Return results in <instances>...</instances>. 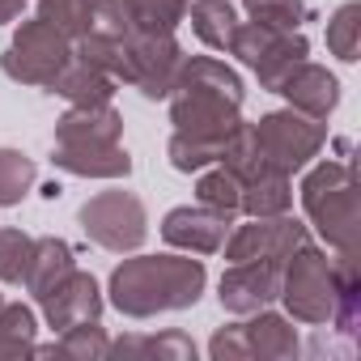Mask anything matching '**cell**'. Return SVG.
<instances>
[{
  "mask_svg": "<svg viewBox=\"0 0 361 361\" xmlns=\"http://www.w3.org/2000/svg\"><path fill=\"white\" fill-rule=\"evenodd\" d=\"M276 302L302 327H336L348 340L357 336L361 319V276L357 255H336L319 243H302L281 264V293Z\"/></svg>",
  "mask_w": 361,
  "mask_h": 361,
  "instance_id": "6da1fadb",
  "label": "cell"
},
{
  "mask_svg": "<svg viewBox=\"0 0 361 361\" xmlns=\"http://www.w3.org/2000/svg\"><path fill=\"white\" fill-rule=\"evenodd\" d=\"M209 289V268L204 259L188 251H161L145 255L132 251L115 272L106 276V306H115L123 319H157V314H178L192 310Z\"/></svg>",
  "mask_w": 361,
  "mask_h": 361,
  "instance_id": "7a4b0ae2",
  "label": "cell"
},
{
  "mask_svg": "<svg viewBox=\"0 0 361 361\" xmlns=\"http://www.w3.org/2000/svg\"><path fill=\"white\" fill-rule=\"evenodd\" d=\"M243 98H247V85H243L238 68H230L217 56H183V64L174 73V85L166 94L174 132H192V136H204L217 145H226L247 123Z\"/></svg>",
  "mask_w": 361,
  "mask_h": 361,
  "instance_id": "3957f363",
  "label": "cell"
},
{
  "mask_svg": "<svg viewBox=\"0 0 361 361\" xmlns=\"http://www.w3.org/2000/svg\"><path fill=\"white\" fill-rule=\"evenodd\" d=\"M298 200L306 213V226L323 238L336 255L361 251V183L353 157H314L302 170Z\"/></svg>",
  "mask_w": 361,
  "mask_h": 361,
  "instance_id": "277c9868",
  "label": "cell"
},
{
  "mask_svg": "<svg viewBox=\"0 0 361 361\" xmlns=\"http://www.w3.org/2000/svg\"><path fill=\"white\" fill-rule=\"evenodd\" d=\"M183 43L174 35H149V30H128L119 39V51H115V81L119 85H132L140 90V98L149 102H166L170 85H174V73L183 64Z\"/></svg>",
  "mask_w": 361,
  "mask_h": 361,
  "instance_id": "5b68a950",
  "label": "cell"
},
{
  "mask_svg": "<svg viewBox=\"0 0 361 361\" xmlns=\"http://www.w3.org/2000/svg\"><path fill=\"white\" fill-rule=\"evenodd\" d=\"M255 132V145H259V157L268 170H281V174H302L323 149H327V123L323 119H310L293 106L285 111H268L251 123Z\"/></svg>",
  "mask_w": 361,
  "mask_h": 361,
  "instance_id": "8992f818",
  "label": "cell"
},
{
  "mask_svg": "<svg viewBox=\"0 0 361 361\" xmlns=\"http://www.w3.org/2000/svg\"><path fill=\"white\" fill-rule=\"evenodd\" d=\"M77 226L81 234L98 247V251H111V255H132L145 247L149 238V209L136 192H123V188H111V192H98L90 196L81 209H77Z\"/></svg>",
  "mask_w": 361,
  "mask_h": 361,
  "instance_id": "52a82bcc",
  "label": "cell"
},
{
  "mask_svg": "<svg viewBox=\"0 0 361 361\" xmlns=\"http://www.w3.org/2000/svg\"><path fill=\"white\" fill-rule=\"evenodd\" d=\"M226 51L259 81V90L276 94L281 81L302 60H310V39L302 30H268L259 22H238V30H234Z\"/></svg>",
  "mask_w": 361,
  "mask_h": 361,
  "instance_id": "ba28073f",
  "label": "cell"
},
{
  "mask_svg": "<svg viewBox=\"0 0 361 361\" xmlns=\"http://www.w3.org/2000/svg\"><path fill=\"white\" fill-rule=\"evenodd\" d=\"M68 60H73V39L60 35L43 18H30V22H18L9 47L0 51V73L9 81H18V85L47 90Z\"/></svg>",
  "mask_w": 361,
  "mask_h": 361,
  "instance_id": "9c48e42d",
  "label": "cell"
},
{
  "mask_svg": "<svg viewBox=\"0 0 361 361\" xmlns=\"http://www.w3.org/2000/svg\"><path fill=\"white\" fill-rule=\"evenodd\" d=\"M310 238V226L289 217V213H276V217H247L243 226L234 221L221 251L230 264H243V259H272V264H285V255L293 247H302Z\"/></svg>",
  "mask_w": 361,
  "mask_h": 361,
  "instance_id": "30bf717a",
  "label": "cell"
},
{
  "mask_svg": "<svg viewBox=\"0 0 361 361\" xmlns=\"http://www.w3.org/2000/svg\"><path fill=\"white\" fill-rule=\"evenodd\" d=\"M276 293H281V264H272V259L226 264V272L217 281V302L234 319H247V314L272 306Z\"/></svg>",
  "mask_w": 361,
  "mask_h": 361,
  "instance_id": "8fae6325",
  "label": "cell"
},
{
  "mask_svg": "<svg viewBox=\"0 0 361 361\" xmlns=\"http://www.w3.org/2000/svg\"><path fill=\"white\" fill-rule=\"evenodd\" d=\"M39 310H43V323H47L51 331H64V327H73V323L102 319L106 293H102V285H98L94 272L73 268L64 281H56V285L39 298Z\"/></svg>",
  "mask_w": 361,
  "mask_h": 361,
  "instance_id": "7c38bea8",
  "label": "cell"
},
{
  "mask_svg": "<svg viewBox=\"0 0 361 361\" xmlns=\"http://www.w3.org/2000/svg\"><path fill=\"white\" fill-rule=\"evenodd\" d=\"M234 217L226 213H213L204 204H178L161 217V243L170 251H188V255H217L226 234H230Z\"/></svg>",
  "mask_w": 361,
  "mask_h": 361,
  "instance_id": "4fadbf2b",
  "label": "cell"
},
{
  "mask_svg": "<svg viewBox=\"0 0 361 361\" xmlns=\"http://www.w3.org/2000/svg\"><path fill=\"white\" fill-rule=\"evenodd\" d=\"M285 98V106L310 115V119H331L336 106H340V77L327 68V64H314V60H302L276 90Z\"/></svg>",
  "mask_w": 361,
  "mask_h": 361,
  "instance_id": "5bb4252c",
  "label": "cell"
},
{
  "mask_svg": "<svg viewBox=\"0 0 361 361\" xmlns=\"http://www.w3.org/2000/svg\"><path fill=\"white\" fill-rule=\"evenodd\" d=\"M123 140V115L115 102H85L68 106L56 119L51 145H119Z\"/></svg>",
  "mask_w": 361,
  "mask_h": 361,
  "instance_id": "9a60e30c",
  "label": "cell"
},
{
  "mask_svg": "<svg viewBox=\"0 0 361 361\" xmlns=\"http://www.w3.org/2000/svg\"><path fill=\"white\" fill-rule=\"evenodd\" d=\"M243 331H247V348H251V361H293L302 353V336H298V323L285 314V310H255L243 319Z\"/></svg>",
  "mask_w": 361,
  "mask_h": 361,
  "instance_id": "2e32d148",
  "label": "cell"
},
{
  "mask_svg": "<svg viewBox=\"0 0 361 361\" xmlns=\"http://www.w3.org/2000/svg\"><path fill=\"white\" fill-rule=\"evenodd\" d=\"M51 166L73 178H128L132 153L119 145H51Z\"/></svg>",
  "mask_w": 361,
  "mask_h": 361,
  "instance_id": "e0dca14e",
  "label": "cell"
},
{
  "mask_svg": "<svg viewBox=\"0 0 361 361\" xmlns=\"http://www.w3.org/2000/svg\"><path fill=\"white\" fill-rule=\"evenodd\" d=\"M73 268H77V251H73L64 238L43 234V238L30 243V259H26V272H22V289L39 302V298H43L56 281H64Z\"/></svg>",
  "mask_w": 361,
  "mask_h": 361,
  "instance_id": "ac0fdd59",
  "label": "cell"
},
{
  "mask_svg": "<svg viewBox=\"0 0 361 361\" xmlns=\"http://www.w3.org/2000/svg\"><path fill=\"white\" fill-rule=\"evenodd\" d=\"M47 94H60L68 106H85V102H115V94H119V81H115L111 73L94 68L90 60L73 56V60H68V64L56 73V81L47 85Z\"/></svg>",
  "mask_w": 361,
  "mask_h": 361,
  "instance_id": "d6986e66",
  "label": "cell"
},
{
  "mask_svg": "<svg viewBox=\"0 0 361 361\" xmlns=\"http://www.w3.org/2000/svg\"><path fill=\"white\" fill-rule=\"evenodd\" d=\"M243 213L247 217H276L293 213V178L281 170H259L243 183Z\"/></svg>",
  "mask_w": 361,
  "mask_h": 361,
  "instance_id": "ffe728a7",
  "label": "cell"
},
{
  "mask_svg": "<svg viewBox=\"0 0 361 361\" xmlns=\"http://www.w3.org/2000/svg\"><path fill=\"white\" fill-rule=\"evenodd\" d=\"M196 39L209 47V51H226L234 30H238V9L230 5V0H188V18Z\"/></svg>",
  "mask_w": 361,
  "mask_h": 361,
  "instance_id": "44dd1931",
  "label": "cell"
},
{
  "mask_svg": "<svg viewBox=\"0 0 361 361\" xmlns=\"http://www.w3.org/2000/svg\"><path fill=\"white\" fill-rule=\"evenodd\" d=\"M35 353H51L68 361H98V357H111V336L102 319H90V323H73L56 331V344H35Z\"/></svg>",
  "mask_w": 361,
  "mask_h": 361,
  "instance_id": "7402d4cb",
  "label": "cell"
},
{
  "mask_svg": "<svg viewBox=\"0 0 361 361\" xmlns=\"http://www.w3.org/2000/svg\"><path fill=\"white\" fill-rule=\"evenodd\" d=\"M196 340L188 331H161V336H119L111 340V357H157V361H196Z\"/></svg>",
  "mask_w": 361,
  "mask_h": 361,
  "instance_id": "603a6c76",
  "label": "cell"
},
{
  "mask_svg": "<svg viewBox=\"0 0 361 361\" xmlns=\"http://www.w3.org/2000/svg\"><path fill=\"white\" fill-rule=\"evenodd\" d=\"M196 204H204V209L226 213V217L238 221V213H243V178L234 170H226L221 161L196 170Z\"/></svg>",
  "mask_w": 361,
  "mask_h": 361,
  "instance_id": "cb8c5ba5",
  "label": "cell"
},
{
  "mask_svg": "<svg viewBox=\"0 0 361 361\" xmlns=\"http://www.w3.org/2000/svg\"><path fill=\"white\" fill-rule=\"evenodd\" d=\"M39 183V166L30 153L13 149V145H0V209H13L22 204Z\"/></svg>",
  "mask_w": 361,
  "mask_h": 361,
  "instance_id": "d4e9b609",
  "label": "cell"
},
{
  "mask_svg": "<svg viewBox=\"0 0 361 361\" xmlns=\"http://www.w3.org/2000/svg\"><path fill=\"white\" fill-rule=\"evenodd\" d=\"M39 344V314L26 302L0 306V357H26Z\"/></svg>",
  "mask_w": 361,
  "mask_h": 361,
  "instance_id": "484cf974",
  "label": "cell"
},
{
  "mask_svg": "<svg viewBox=\"0 0 361 361\" xmlns=\"http://www.w3.org/2000/svg\"><path fill=\"white\" fill-rule=\"evenodd\" d=\"M132 30H149V35H174L188 18V0H119Z\"/></svg>",
  "mask_w": 361,
  "mask_h": 361,
  "instance_id": "4316f807",
  "label": "cell"
},
{
  "mask_svg": "<svg viewBox=\"0 0 361 361\" xmlns=\"http://www.w3.org/2000/svg\"><path fill=\"white\" fill-rule=\"evenodd\" d=\"M221 149L217 140H204V136H192V132H170L166 140V161L178 170V174H196L213 161H221Z\"/></svg>",
  "mask_w": 361,
  "mask_h": 361,
  "instance_id": "83f0119b",
  "label": "cell"
},
{
  "mask_svg": "<svg viewBox=\"0 0 361 361\" xmlns=\"http://www.w3.org/2000/svg\"><path fill=\"white\" fill-rule=\"evenodd\" d=\"M327 51L340 64H357V43H361V5L357 0H344V5L327 18Z\"/></svg>",
  "mask_w": 361,
  "mask_h": 361,
  "instance_id": "f1b7e54d",
  "label": "cell"
},
{
  "mask_svg": "<svg viewBox=\"0 0 361 361\" xmlns=\"http://www.w3.org/2000/svg\"><path fill=\"white\" fill-rule=\"evenodd\" d=\"M247 22H259L268 30H302L310 22L306 0H243Z\"/></svg>",
  "mask_w": 361,
  "mask_h": 361,
  "instance_id": "f546056e",
  "label": "cell"
},
{
  "mask_svg": "<svg viewBox=\"0 0 361 361\" xmlns=\"http://www.w3.org/2000/svg\"><path fill=\"white\" fill-rule=\"evenodd\" d=\"M30 5L39 9L35 18L51 22L60 35H68L77 43L85 35V26H90V5H94V0H30Z\"/></svg>",
  "mask_w": 361,
  "mask_h": 361,
  "instance_id": "4dcf8cb0",
  "label": "cell"
},
{
  "mask_svg": "<svg viewBox=\"0 0 361 361\" xmlns=\"http://www.w3.org/2000/svg\"><path fill=\"white\" fill-rule=\"evenodd\" d=\"M30 234L18 226H0V285H22L26 259H30Z\"/></svg>",
  "mask_w": 361,
  "mask_h": 361,
  "instance_id": "1f68e13d",
  "label": "cell"
},
{
  "mask_svg": "<svg viewBox=\"0 0 361 361\" xmlns=\"http://www.w3.org/2000/svg\"><path fill=\"white\" fill-rule=\"evenodd\" d=\"M128 30H132V22H128V13H123L119 0H94V5H90V26H85L81 39H94V43H119Z\"/></svg>",
  "mask_w": 361,
  "mask_h": 361,
  "instance_id": "d6a6232c",
  "label": "cell"
},
{
  "mask_svg": "<svg viewBox=\"0 0 361 361\" xmlns=\"http://www.w3.org/2000/svg\"><path fill=\"white\" fill-rule=\"evenodd\" d=\"M209 357H213V361H251L243 319H238V323H226V327L213 331V340H209Z\"/></svg>",
  "mask_w": 361,
  "mask_h": 361,
  "instance_id": "836d02e7",
  "label": "cell"
},
{
  "mask_svg": "<svg viewBox=\"0 0 361 361\" xmlns=\"http://www.w3.org/2000/svg\"><path fill=\"white\" fill-rule=\"evenodd\" d=\"M26 5H30V0H0V26L18 22V18L26 13Z\"/></svg>",
  "mask_w": 361,
  "mask_h": 361,
  "instance_id": "e575fe53",
  "label": "cell"
},
{
  "mask_svg": "<svg viewBox=\"0 0 361 361\" xmlns=\"http://www.w3.org/2000/svg\"><path fill=\"white\" fill-rule=\"evenodd\" d=\"M0 306H5V293H0Z\"/></svg>",
  "mask_w": 361,
  "mask_h": 361,
  "instance_id": "d590c367",
  "label": "cell"
}]
</instances>
